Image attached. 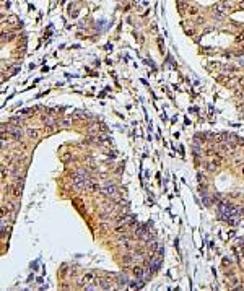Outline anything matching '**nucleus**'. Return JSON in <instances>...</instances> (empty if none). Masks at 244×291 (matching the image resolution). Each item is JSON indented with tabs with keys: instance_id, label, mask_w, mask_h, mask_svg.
I'll return each instance as SVG.
<instances>
[{
	"instance_id": "f257e3e1",
	"label": "nucleus",
	"mask_w": 244,
	"mask_h": 291,
	"mask_svg": "<svg viewBox=\"0 0 244 291\" xmlns=\"http://www.w3.org/2000/svg\"><path fill=\"white\" fill-rule=\"evenodd\" d=\"M2 129L7 130V133H10L13 138H17V140H20L21 135H23V130H21L20 125H3Z\"/></svg>"
},
{
	"instance_id": "f03ea898",
	"label": "nucleus",
	"mask_w": 244,
	"mask_h": 291,
	"mask_svg": "<svg viewBox=\"0 0 244 291\" xmlns=\"http://www.w3.org/2000/svg\"><path fill=\"white\" fill-rule=\"evenodd\" d=\"M101 192L104 194V195H108V197H116L117 198V192H116V187L112 184H106L103 189H101Z\"/></svg>"
},
{
	"instance_id": "7ed1b4c3",
	"label": "nucleus",
	"mask_w": 244,
	"mask_h": 291,
	"mask_svg": "<svg viewBox=\"0 0 244 291\" xmlns=\"http://www.w3.org/2000/svg\"><path fill=\"white\" fill-rule=\"evenodd\" d=\"M93 280H95V273H93V272H88V273L83 275V278H82V285H86V286H88V285H90V283L93 281Z\"/></svg>"
},
{
	"instance_id": "20e7f679",
	"label": "nucleus",
	"mask_w": 244,
	"mask_h": 291,
	"mask_svg": "<svg viewBox=\"0 0 244 291\" xmlns=\"http://www.w3.org/2000/svg\"><path fill=\"white\" fill-rule=\"evenodd\" d=\"M216 8L218 10H221L223 13H226V12H229V8H231V5H229V2L228 0H221L218 5H216Z\"/></svg>"
},
{
	"instance_id": "39448f33",
	"label": "nucleus",
	"mask_w": 244,
	"mask_h": 291,
	"mask_svg": "<svg viewBox=\"0 0 244 291\" xmlns=\"http://www.w3.org/2000/svg\"><path fill=\"white\" fill-rule=\"evenodd\" d=\"M42 120H44V124L47 125V127H55V125H57V122H55L52 117H49V115H44V117H42Z\"/></svg>"
},
{
	"instance_id": "423d86ee",
	"label": "nucleus",
	"mask_w": 244,
	"mask_h": 291,
	"mask_svg": "<svg viewBox=\"0 0 244 291\" xmlns=\"http://www.w3.org/2000/svg\"><path fill=\"white\" fill-rule=\"evenodd\" d=\"M145 272H147V270H143L142 267H133V273H135L137 278H143V276H145Z\"/></svg>"
},
{
	"instance_id": "0eeeda50",
	"label": "nucleus",
	"mask_w": 244,
	"mask_h": 291,
	"mask_svg": "<svg viewBox=\"0 0 244 291\" xmlns=\"http://www.w3.org/2000/svg\"><path fill=\"white\" fill-rule=\"evenodd\" d=\"M98 281H100V286L104 288V290H109V288H111V285H109L111 281H109L108 278H98Z\"/></svg>"
},
{
	"instance_id": "6e6552de",
	"label": "nucleus",
	"mask_w": 244,
	"mask_h": 291,
	"mask_svg": "<svg viewBox=\"0 0 244 291\" xmlns=\"http://www.w3.org/2000/svg\"><path fill=\"white\" fill-rule=\"evenodd\" d=\"M26 133H28V137H31V138H37V135H39V132L34 130V129H28Z\"/></svg>"
},
{
	"instance_id": "1a4fd4ad",
	"label": "nucleus",
	"mask_w": 244,
	"mask_h": 291,
	"mask_svg": "<svg viewBox=\"0 0 244 291\" xmlns=\"http://www.w3.org/2000/svg\"><path fill=\"white\" fill-rule=\"evenodd\" d=\"M221 161H223V158H221V156H215V158H213V161H212V164H213V166L216 168V166H220V164H221Z\"/></svg>"
},
{
	"instance_id": "9d476101",
	"label": "nucleus",
	"mask_w": 244,
	"mask_h": 291,
	"mask_svg": "<svg viewBox=\"0 0 244 291\" xmlns=\"http://www.w3.org/2000/svg\"><path fill=\"white\" fill-rule=\"evenodd\" d=\"M119 283H120V286H122V285H127L129 283L127 275H119Z\"/></svg>"
},
{
	"instance_id": "9b49d317",
	"label": "nucleus",
	"mask_w": 244,
	"mask_h": 291,
	"mask_svg": "<svg viewBox=\"0 0 244 291\" xmlns=\"http://www.w3.org/2000/svg\"><path fill=\"white\" fill-rule=\"evenodd\" d=\"M3 208L7 210V212H13V208H15V203H12V202H7V203H3Z\"/></svg>"
},
{
	"instance_id": "f8f14e48",
	"label": "nucleus",
	"mask_w": 244,
	"mask_h": 291,
	"mask_svg": "<svg viewBox=\"0 0 244 291\" xmlns=\"http://www.w3.org/2000/svg\"><path fill=\"white\" fill-rule=\"evenodd\" d=\"M13 37V33H2V41H10Z\"/></svg>"
},
{
	"instance_id": "ddd939ff",
	"label": "nucleus",
	"mask_w": 244,
	"mask_h": 291,
	"mask_svg": "<svg viewBox=\"0 0 244 291\" xmlns=\"http://www.w3.org/2000/svg\"><path fill=\"white\" fill-rule=\"evenodd\" d=\"M187 10H189L190 15H197V13H199V8H197V7H187Z\"/></svg>"
},
{
	"instance_id": "4468645a",
	"label": "nucleus",
	"mask_w": 244,
	"mask_h": 291,
	"mask_svg": "<svg viewBox=\"0 0 244 291\" xmlns=\"http://www.w3.org/2000/svg\"><path fill=\"white\" fill-rule=\"evenodd\" d=\"M59 125H62V127H68V125H70V122H68V120H60V122H59Z\"/></svg>"
},
{
	"instance_id": "2eb2a0df",
	"label": "nucleus",
	"mask_w": 244,
	"mask_h": 291,
	"mask_svg": "<svg viewBox=\"0 0 244 291\" xmlns=\"http://www.w3.org/2000/svg\"><path fill=\"white\" fill-rule=\"evenodd\" d=\"M239 86H241V91H244V78H239Z\"/></svg>"
},
{
	"instance_id": "dca6fc26",
	"label": "nucleus",
	"mask_w": 244,
	"mask_h": 291,
	"mask_svg": "<svg viewBox=\"0 0 244 291\" xmlns=\"http://www.w3.org/2000/svg\"><path fill=\"white\" fill-rule=\"evenodd\" d=\"M239 10H244V2H241V3H239Z\"/></svg>"
},
{
	"instance_id": "f3484780",
	"label": "nucleus",
	"mask_w": 244,
	"mask_h": 291,
	"mask_svg": "<svg viewBox=\"0 0 244 291\" xmlns=\"http://www.w3.org/2000/svg\"><path fill=\"white\" fill-rule=\"evenodd\" d=\"M241 96H243V98H244V91H243V94H241Z\"/></svg>"
}]
</instances>
